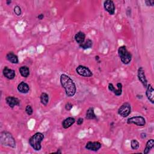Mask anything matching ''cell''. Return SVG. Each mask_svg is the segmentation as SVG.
<instances>
[{"label":"cell","mask_w":154,"mask_h":154,"mask_svg":"<svg viewBox=\"0 0 154 154\" xmlns=\"http://www.w3.org/2000/svg\"><path fill=\"white\" fill-rule=\"evenodd\" d=\"M60 83L63 88L65 89L66 96L72 97L75 95L77 88L74 81L66 74H62L60 76Z\"/></svg>","instance_id":"cell-1"},{"label":"cell","mask_w":154,"mask_h":154,"mask_svg":"<svg viewBox=\"0 0 154 154\" xmlns=\"http://www.w3.org/2000/svg\"><path fill=\"white\" fill-rule=\"evenodd\" d=\"M44 139V135L41 132H37L29 139V144L32 147V148L39 151L42 148L41 143Z\"/></svg>","instance_id":"cell-2"},{"label":"cell","mask_w":154,"mask_h":154,"mask_svg":"<svg viewBox=\"0 0 154 154\" xmlns=\"http://www.w3.org/2000/svg\"><path fill=\"white\" fill-rule=\"evenodd\" d=\"M0 141L1 144L4 146H7L15 148L16 147V141L13 136L10 132L3 131L0 135Z\"/></svg>","instance_id":"cell-3"},{"label":"cell","mask_w":154,"mask_h":154,"mask_svg":"<svg viewBox=\"0 0 154 154\" xmlns=\"http://www.w3.org/2000/svg\"><path fill=\"white\" fill-rule=\"evenodd\" d=\"M118 54L123 63L128 65L131 62L132 60V55L127 50L126 46H120L118 49Z\"/></svg>","instance_id":"cell-4"},{"label":"cell","mask_w":154,"mask_h":154,"mask_svg":"<svg viewBox=\"0 0 154 154\" xmlns=\"http://www.w3.org/2000/svg\"><path fill=\"white\" fill-rule=\"evenodd\" d=\"M127 124H135L137 126L143 127L146 124V120L144 117L141 116H135L128 119L127 120Z\"/></svg>","instance_id":"cell-5"},{"label":"cell","mask_w":154,"mask_h":154,"mask_svg":"<svg viewBox=\"0 0 154 154\" xmlns=\"http://www.w3.org/2000/svg\"><path fill=\"white\" fill-rule=\"evenodd\" d=\"M131 112V105L128 103V102H125L123 104L118 110V113L120 116H121L123 117H126L128 116Z\"/></svg>","instance_id":"cell-6"},{"label":"cell","mask_w":154,"mask_h":154,"mask_svg":"<svg viewBox=\"0 0 154 154\" xmlns=\"http://www.w3.org/2000/svg\"><path fill=\"white\" fill-rule=\"evenodd\" d=\"M77 73L80 76L84 77H90L93 76L92 72L86 66H78L76 69Z\"/></svg>","instance_id":"cell-7"},{"label":"cell","mask_w":154,"mask_h":154,"mask_svg":"<svg viewBox=\"0 0 154 154\" xmlns=\"http://www.w3.org/2000/svg\"><path fill=\"white\" fill-rule=\"evenodd\" d=\"M137 76H138L139 80L141 82V83L143 84V86L146 88L148 86V81L146 78L145 70L142 67H140L139 69L138 72H137Z\"/></svg>","instance_id":"cell-8"},{"label":"cell","mask_w":154,"mask_h":154,"mask_svg":"<svg viewBox=\"0 0 154 154\" xmlns=\"http://www.w3.org/2000/svg\"><path fill=\"white\" fill-rule=\"evenodd\" d=\"M104 7L107 12L111 15H114L115 13V6L114 3L111 0H107L104 3Z\"/></svg>","instance_id":"cell-9"},{"label":"cell","mask_w":154,"mask_h":154,"mask_svg":"<svg viewBox=\"0 0 154 154\" xmlns=\"http://www.w3.org/2000/svg\"><path fill=\"white\" fill-rule=\"evenodd\" d=\"M101 146H102L101 143L98 141H95V142L89 141L86 145V149L91 151H98V150L100 149Z\"/></svg>","instance_id":"cell-10"},{"label":"cell","mask_w":154,"mask_h":154,"mask_svg":"<svg viewBox=\"0 0 154 154\" xmlns=\"http://www.w3.org/2000/svg\"><path fill=\"white\" fill-rule=\"evenodd\" d=\"M117 89H116L113 84L110 83L108 84V89L110 91L114 93L116 96H120L122 93V84L121 83H117Z\"/></svg>","instance_id":"cell-11"},{"label":"cell","mask_w":154,"mask_h":154,"mask_svg":"<svg viewBox=\"0 0 154 154\" xmlns=\"http://www.w3.org/2000/svg\"><path fill=\"white\" fill-rule=\"evenodd\" d=\"M6 103L10 108H14L16 105H19V100L13 96H8L6 99Z\"/></svg>","instance_id":"cell-12"},{"label":"cell","mask_w":154,"mask_h":154,"mask_svg":"<svg viewBox=\"0 0 154 154\" xmlns=\"http://www.w3.org/2000/svg\"><path fill=\"white\" fill-rule=\"evenodd\" d=\"M3 73L4 76L8 79H13L15 77V71L13 69H9L8 67H5L4 68Z\"/></svg>","instance_id":"cell-13"},{"label":"cell","mask_w":154,"mask_h":154,"mask_svg":"<svg viewBox=\"0 0 154 154\" xmlns=\"http://www.w3.org/2000/svg\"><path fill=\"white\" fill-rule=\"evenodd\" d=\"M146 95L148 100L152 104L154 103V90L151 84H148L146 87Z\"/></svg>","instance_id":"cell-14"},{"label":"cell","mask_w":154,"mask_h":154,"mask_svg":"<svg viewBox=\"0 0 154 154\" xmlns=\"http://www.w3.org/2000/svg\"><path fill=\"white\" fill-rule=\"evenodd\" d=\"M18 91L21 94H27L30 90V87L25 82L23 81L18 86Z\"/></svg>","instance_id":"cell-15"},{"label":"cell","mask_w":154,"mask_h":154,"mask_svg":"<svg viewBox=\"0 0 154 154\" xmlns=\"http://www.w3.org/2000/svg\"><path fill=\"white\" fill-rule=\"evenodd\" d=\"M75 122V119L74 117H69L65 119L63 122H62V127L65 129L69 128L72 125L74 124V123Z\"/></svg>","instance_id":"cell-16"},{"label":"cell","mask_w":154,"mask_h":154,"mask_svg":"<svg viewBox=\"0 0 154 154\" xmlns=\"http://www.w3.org/2000/svg\"><path fill=\"white\" fill-rule=\"evenodd\" d=\"M85 38L86 35L82 32H79L75 35V40L79 45H81L84 42Z\"/></svg>","instance_id":"cell-17"},{"label":"cell","mask_w":154,"mask_h":154,"mask_svg":"<svg viewBox=\"0 0 154 154\" xmlns=\"http://www.w3.org/2000/svg\"><path fill=\"white\" fill-rule=\"evenodd\" d=\"M6 58L7 59L8 61H9L10 63H13V64H17L18 63V56L12 52H9L7 56H6Z\"/></svg>","instance_id":"cell-18"},{"label":"cell","mask_w":154,"mask_h":154,"mask_svg":"<svg viewBox=\"0 0 154 154\" xmlns=\"http://www.w3.org/2000/svg\"><path fill=\"white\" fill-rule=\"evenodd\" d=\"M19 72L21 76L27 78L30 75V69L27 66H22L19 68Z\"/></svg>","instance_id":"cell-19"},{"label":"cell","mask_w":154,"mask_h":154,"mask_svg":"<svg viewBox=\"0 0 154 154\" xmlns=\"http://www.w3.org/2000/svg\"><path fill=\"white\" fill-rule=\"evenodd\" d=\"M154 147V140L153 139H150L148 141L146 145L144 150V153L147 154L149 153L150 150Z\"/></svg>","instance_id":"cell-20"},{"label":"cell","mask_w":154,"mask_h":154,"mask_svg":"<svg viewBox=\"0 0 154 154\" xmlns=\"http://www.w3.org/2000/svg\"><path fill=\"white\" fill-rule=\"evenodd\" d=\"M86 117L87 119L91 120V119H95L96 118V115H95V112H94V108H89L87 112H86Z\"/></svg>","instance_id":"cell-21"},{"label":"cell","mask_w":154,"mask_h":154,"mask_svg":"<svg viewBox=\"0 0 154 154\" xmlns=\"http://www.w3.org/2000/svg\"><path fill=\"white\" fill-rule=\"evenodd\" d=\"M40 102L44 105L46 106L49 102V96L46 93H42L40 97Z\"/></svg>","instance_id":"cell-22"},{"label":"cell","mask_w":154,"mask_h":154,"mask_svg":"<svg viewBox=\"0 0 154 154\" xmlns=\"http://www.w3.org/2000/svg\"><path fill=\"white\" fill-rule=\"evenodd\" d=\"M92 45H93V42H92V41L90 39H88V40H87L86 42H84L83 44L79 45V47L81 48H83V49H86L90 48L92 46Z\"/></svg>","instance_id":"cell-23"},{"label":"cell","mask_w":154,"mask_h":154,"mask_svg":"<svg viewBox=\"0 0 154 154\" xmlns=\"http://www.w3.org/2000/svg\"><path fill=\"white\" fill-rule=\"evenodd\" d=\"M131 146L133 150H137L139 148L140 144L137 140H132L131 141Z\"/></svg>","instance_id":"cell-24"},{"label":"cell","mask_w":154,"mask_h":154,"mask_svg":"<svg viewBox=\"0 0 154 154\" xmlns=\"http://www.w3.org/2000/svg\"><path fill=\"white\" fill-rule=\"evenodd\" d=\"M25 112L28 116L32 115L33 113V110L32 106L29 105H27V107L25 108Z\"/></svg>","instance_id":"cell-25"},{"label":"cell","mask_w":154,"mask_h":154,"mask_svg":"<svg viewBox=\"0 0 154 154\" xmlns=\"http://www.w3.org/2000/svg\"><path fill=\"white\" fill-rule=\"evenodd\" d=\"M14 13L17 16H20V15H21V13H22L21 8H20V7L19 6H16L15 7V8H14Z\"/></svg>","instance_id":"cell-26"},{"label":"cell","mask_w":154,"mask_h":154,"mask_svg":"<svg viewBox=\"0 0 154 154\" xmlns=\"http://www.w3.org/2000/svg\"><path fill=\"white\" fill-rule=\"evenodd\" d=\"M72 107H73V105L71 103H70V102H68V103H67L65 105V108L67 111L71 110V109L72 108Z\"/></svg>","instance_id":"cell-27"},{"label":"cell","mask_w":154,"mask_h":154,"mask_svg":"<svg viewBox=\"0 0 154 154\" xmlns=\"http://www.w3.org/2000/svg\"><path fill=\"white\" fill-rule=\"evenodd\" d=\"M145 3L148 6H153L154 5V1L153 0H146V1H145Z\"/></svg>","instance_id":"cell-28"},{"label":"cell","mask_w":154,"mask_h":154,"mask_svg":"<svg viewBox=\"0 0 154 154\" xmlns=\"http://www.w3.org/2000/svg\"><path fill=\"white\" fill-rule=\"evenodd\" d=\"M83 122H84V119L83 118H79L77 120V125H81L83 124Z\"/></svg>","instance_id":"cell-29"},{"label":"cell","mask_w":154,"mask_h":154,"mask_svg":"<svg viewBox=\"0 0 154 154\" xmlns=\"http://www.w3.org/2000/svg\"><path fill=\"white\" fill-rule=\"evenodd\" d=\"M44 18V14H40L39 15V16H37V18L39 19V20H42Z\"/></svg>","instance_id":"cell-30"},{"label":"cell","mask_w":154,"mask_h":154,"mask_svg":"<svg viewBox=\"0 0 154 154\" xmlns=\"http://www.w3.org/2000/svg\"><path fill=\"white\" fill-rule=\"evenodd\" d=\"M141 137L142 139H145L146 137V133H142V134H141Z\"/></svg>","instance_id":"cell-31"},{"label":"cell","mask_w":154,"mask_h":154,"mask_svg":"<svg viewBox=\"0 0 154 154\" xmlns=\"http://www.w3.org/2000/svg\"><path fill=\"white\" fill-rule=\"evenodd\" d=\"M12 3V1H7V2H6V3H7V5H9L10 3Z\"/></svg>","instance_id":"cell-32"},{"label":"cell","mask_w":154,"mask_h":154,"mask_svg":"<svg viewBox=\"0 0 154 154\" xmlns=\"http://www.w3.org/2000/svg\"><path fill=\"white\" fill-rule=\"evenodd\" d=\"M99 57H98V56L96 57V60H99Z\"/></svg>","instance_id":"cell-33"}]
</instances>
